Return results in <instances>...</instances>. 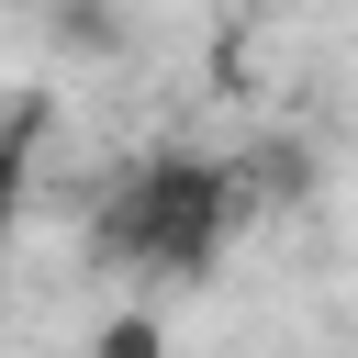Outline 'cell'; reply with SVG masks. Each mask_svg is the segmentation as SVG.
Here are the masks:
<instances>
[{
	"label": "cell",
	"instance_id": "1",
	"mask_svg": "<svg viewBox=\"0 0 358 358\" xmlns=\"http://www.w3.org/2000/svg\"><path fill=\"white\" fill-rule=\"evenodd\" d=\"M101 235H112V257H134V268H179V280H190V268L224 246V168H201V157H157V168H134V179L112 190Z\"/></svg>",
	"mask_w": 358,
	"mask_h": 358
},
{
	"label": "cell",
	"instance_id": "2",
	"mask_svg": "<svg viewBox=\"0 0 358 358\" xmlns=\"http://www.w3.org/2000/svg\"><path fill=\"white\" fill-rule=\"evenodd\" d=\"M90 358H157V324H145V313H123V324H101V347H90Z\"/></svg>",
	"mask_w": 358,
	"mask_h": 358
}]
</instances>
